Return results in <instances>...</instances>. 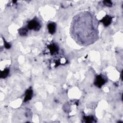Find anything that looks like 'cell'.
Segmentation results:
<instances>
[{"label": "cell", "mask_w": 123, "mask_h": 123, "mask_svg": "<svg viewBox=\"0 0 123 123\" xmlns=\"http://www.w3.org/2000/svg\"><path fill=\"white\" fill-rule=\"evenodd\" d=\"M97 23L90 14L80 13L72 23L73 35L78 42L82 45L91 44L97 38Z\"/></svg>", "instance_id": "obj_1"}, {"label": "cell", "mask_w": 123, "mask_h": 123, "mask_svg": "<svg viewBox=\"0 0 123 123\" xmlns=\"http://www.w3.org/2000/svg\"><path fill=\"white\" fill-rule=\"evenodd\" d=\"M27 28L30 30H34V31H38L41 28V24L37 19L35 18L29 21L28 22Z\"/></svg>", "instance_id": "obj_2"}, {"label": "cell", "mask_w": 123, "mask_h": 123, "mask_svg": "<svg viewBox=\"0 0 123 123\" xmlns=\"http://www.w3.org/2000/svg\"><path fill=\"white\" fill-rule=\"evenodd\" d=\"M106 81L107 79H106L105 77L101 74H99L96 77L94 81V84L97 87L100 88L103 85L105 84Z\"/></svg>", "instance_id": "obj_3"}, {"label": "cell", "mask_w": 123, "mask_h": 123, "mask_svg": "<svg viewBox=\"0 0 123 123\" xmlns=\"http://www.w3.org/2000/svg\"><path fill=\"white\" fill-rule=\"evenodd\" d=\"M112 17L108 15H106L100 21V22L102 23L104 26H107L111 24V22H112Z\"/></svg>", "instance_id": "obj_4"}, {"label": "cell", "mask_w": 123, "mask_h": 123, "mask_svg": "<svg viewBox=\"0 0 123 123\" xmlns=\"http://www.w3.org/2000/svg\"><path fill=\"white\" fill-rule=\"evenodd\" d=\"M48 48L49 49V51L51 55L56 54L58 52V50H59L58 47L55 44L52 43L49 45V46H48Z\"/></svg>", "instance_id": "obj_5"}, {"label": "cell", "mask_w": 123, "mask_h": 123, "mask_svg": "<svg viewBox=\"0 0 123 123\" xmlns=\"http://www.w3.org/2000/svg\"><path fill=\"white\" fill-rule=\"evenodd\" d=\"M33 94V92L32 89L31 88L26 90L25 93L24 102H26L30 100L32 98Z\"/></svg>", "instance_id": "obj_6"}, {"label": "cell", "mask_w": 123, "mask_h": 123, "mask_svg": "<svg viewBox=\"0 0 123 123\" xmlns=\"http://www.w3.org/2000/svg\"><path fill=\"white\" fill-rule=\"evenodd\" d=\"M56 25L55 23L51 22L49 23L48 25V28L49 32L51 34H53L56 31Z\"/></svg>", "instance_id": "obj_7"}, {"label": "cell", "mask_w": 123, "mask_h": 123, "mask_svg": "<svg viewBox=\"0 0 123 123\" xmlns=\"http://www.w3.org/2000/svg\"><path fill=\"white\" fill-rule=\"evenodd\" d=\"M27 33H28V29L27 28L22 27L19 30V33L21 36H26V35H27Z\"/></svg>", "instance_id": "obj_8"}, {"label": "cell", "mask_w": 123, "mask_h": 123, "mask_svg": "<svg viewBox=\"0 0 123 123\" xmlns=\"http://www.w3.org/2000/svg\"><path fill=\"white\" fill-rule=\"evenodd\" d=\"M9 73V69L8 68H6L4 69L3 71L1 72V77L2 78H5L6 77Z\"/></svg>", "instance_id": "obj_9"}, {"label": "cell", "mask_w": 123, "mask_h": 123, "mask_svg": "<svg viewBox=\"0 0 123 123\" xmlns=\"http://www.w3.org/2000/svg\"><path fill=\"white\" fill-rule=\"evenodd\" d=\"M84 120H85V122H93L94 121V118L93 116H85L84 118Z\"/></svg>", "instance_id": "obj_10"}, {"label": "cell", "mask_w": 123, "mask_h": 123, "mask_svg": "<svg viewBox=\"0 0 123 123\" xmlns=\"http://www.w3.org/2000/svg\"><path fill=\"white\" fill-rule=\"evenodd\" d=\"M103 4L107 7H111L112 3L111 1H103Z\"/></svg>", "instance_id": "obj_11"}]
</instances>
